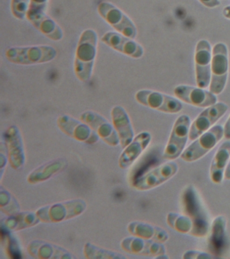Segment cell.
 I'll use <instances>...</instances> for the list:
<instances>
[{"label":"cell","mask_w":230,"mask_h":259,"mask_svg":"<svg viewBox=\"0 0 230 259\" xmlns=\"http://www.w3.org/2000/svg\"><path fill=\"white\" fill-rule=\"evenodd\" d=\"M98 44V34L94 30L86 29L80 35L74 66L76 76L82 82H86L91 78Z\"/></svg>","instance_id":"obj_1"},{"label":"cell","mask_w":230,"mask_h":259,"mask_svg":"<svg viewBox=\"0 0 230 259\" xmlns=\"http://www.w3.org/2000/svg\"><path fill=\"white\" fill-rule=\"evenodd\" d=\"M57 52L53 47L36 46L13 47L6 52L7 60L18 65H35L44 64L54 60Z\"/></svg>","instance_id":"obj_2"},{"label":"cell","mask_w":230,"mask_h":259,"mask_svg":"<svg viewBox=\"0 0 230 259\" xmlns=\"http://www.w3.org/2000/svg\"><path fill=\"white\" fill-rule=\"evenodd\" d=\"M98 12L101 17L119 33L133 39L136 37L137 30L134 22L114 4L108 2H101Z\"/></svg>","instance_id":"obj_3"},{"label":"cell","mask_w":230,"mask_h":259,"mask_svg":"<svg viewBox=\"0 0 230 259\" xmlns=\"http://www.w3.org/2000/svg\"><path fill=\"white\" fill-rule=\"evenodd\" d=\"M224 136V128L221 125H215L195 140L181 153L185 161H197L211 151Z\"/></svg>","instance_id":"obj_4"},{"label":"cell","mask_w":230,"mask_h":259,"mask_svg":"<svg viewBox=\"0 0 230 259\" xmlns=\"http://www.w3.org/2000/svg\"><path fill=\"white\" fill-rule=\"evenodd\" d=\"M228 53L227 46L219 42L214 46L211 60V80L209 91L220 94L225 88L227 78Z\"/></svg>","instance_id":"obj_5"},{"label":"cell","mask_w":230,"mask_h":259,"mask_svg":"<svg viewBox=\"0 0 230 259\" xmlns=\"http://www.w3.org/2000/svg\"><path fill=\"white\" fill-rule=\"evenodd\" d=\"M191 129V119L187 115L179 116L175 121L168 143L165 148L163 158L174 160L181 156L187 145Z\"/></svg>","instance_id":"obj_6"},{"label":"cell","mask_w":230,"mask_h":259,"mask_svg":"<svg viewBox=\"0 0 230 259\" xmlns=\"http://www.w3.org/2000/svg\"><path fill=\"white\" fill-rule=\"evenodd\" d=\"M136 99L141 104L164 113H178L182 109V104L177 99L150 90H141L136 93Z\"/></svg>","instance_id":"obj_7"},{"label":"cell","mask_w":230,"mask_h":259,"mask_svg":"<svg viewBox=\"0 0 230 259\" xmlns=\"http://www.w3.org/2000/svg\"><path fill=\"white\" fill-rule=\"evenodd\" d=\"M228 106L225 103H217L205 109L193 121L190 129L189 139L195 141L218 120L227 111Z\"/></svg>","instance_id":"obj_8"},{"label":"cell","mask_w":230,"mask_h":259,"mask_svg":"<svg viewBox=\"0 0 230 259\" xmlns=\"http://www.w3.org/2000/svg\"><path fill=\"white\" fill-rule=\"evenodd\" d=\"M196 79L200 88L205 89L211 82V48L207 40H201L195 52Z\"/></svg>","instance_id":"obj_9"},{"label":"cell","mask_w":230,"mask_h":259,"mask_svg":"<svg viewBox=\"0 0 230 259\" xmlns=\"http://www.w3.org/2000/svg\"><path fill=\"white\" fill-rule=\"evenodd\" d=\"M102 41L113 50L130 58L139 59L144 54V50L140 44L119 32H106L102 36Z\"/></svg>","instance_id":"obj_10"},{"label":"cell","mask_w":230,"mask_h":259,"mask_svg":"<svg viewBox=\"0 0 230 259\" xmlns=\"http://www.w3.org/2000/svg\"><path fill=\"white\" fill-rule=\"evenodd\" d=\"M174 94L181 101L199 107H209L217 103V97L211 91L202 88L179 85L174 89Z\"/></svg>","instance_id":"obj_11"},{"label":"cell","mask_w":230,"mask_h":259,"mask_svg":"<svg viewBox=\"0 0 230 259\" xmlns=\"http://www.w3.org/2000/svg\"><path fill=\"white\" fill-rule=\"evenodd\" d=\"M178 171V165L173 162L163 164L139 180L138 187L146 190L156 187L172 178Z\"/></svg>","instance_id":"obj_12"},{"label":"cell","mask_w":230,"mask_h":259,"mask_svg":"<svg viewBox=\"0 0 230 259\" xmlns=\"http://www.w3.org/2000/svg\"><path fill=\"white\" fill-rule=\"evenodd\" d=\"M230 159V141L221 144L212 161L210 168L211 181L216 184H221L227 163Z\"/></svg>","instance_id":"obj_13"},{"label":"cell","mask_w":230,"mask_h":259,"mask_svg":"<svg viewBox=\"0 0 230 259\" xmlns=\"http://www.w3.org/2000/svg\"><path fill=\"white\" fill-rule=\"evenodd\" d=\"M167 223L171 228L181 234L191 232L194 226L191 218L175 212H169L167 214Z\"/></svg>","instance_id":"obj_14"},{"label":"cell","mask_w":230,"mask_h":259,"mask_svg":"<svg viewBox=\"0 0 230 259\" xmlns=\"http://www.w3.org/2000/svg\"><path fill=\"white\" fill-rule=\"evenodd\" d=\"M31 0H11V12L16 18L23 20L27 16Z\"/></svg>","instance_id":"obj_15"},{"label":"cell","mask_w":230,"mask_h":259,"mask_svg":"<svg viewBox=\"0 0 230 259\" xmlns=\"http://www.w3.org/2000/svg\"><path fill=\"white\" fill-rule=\"evenodd\" d=\"M225 228V220L223 216H219L215 219L212 227L213 240L215 243L221 242L223 240Z\"/></svg>","instance_id":"obj_16"},{"label":"cell","mask_w":230,"mask_h":259,"mask_svg":"<svg viewBox=\"0 0 230 259\" xmlns=\"http://www.w3.org/2000/svg\"><path fill=\"white\" fill-rule=\"evenodd\" d=\"M48 0H31L26 18L46 14Z\"/></svg>","instance_id":"obj_17"},{"label":"cell","mask_w":230,"mask_h":259,"mask_svg":"<svg viewBox=\"0 0 230 259\" xmlns=\"http://www.w3.org/2000/svg\"><path fill=\"white\" fill-rule=\"evenodd\" d=\"M213 258H215V256H212L208 253L197 250L187 251L183 255V258L185 259H209Z\"/></svg>","instance_id":"obj_18"},{"label":"cell","mask_w":230,"mask_h":259,"mask_svg":"<svg viewBox=\"0 0 230 259\" xmlns=\"http://www.w3.org/2000/svg\"><path fill=\"white\" fill-rule=\"evenodd\" d=\"M199 2L208 8H215L220 5L219 0H199Z\"/></svg>","instance_id":"obj_19"},{"label":"cell","mask_w":230,"mask_h":259,"mask_svg":"<svg viewBox=\"0 0 230 259\" xmlns=\"http://www.w3.org/2000/svg\"><path fill=\"white\" fill-rule=\"evenodd\" d=\"M224 137L225 139L230 140V116L224 126Z\"/></svg>","instance_id":"obj_20"},{"label":"cell","mask_w":230,"mask_h":259,"mask_svg":"<svg viewBox=\"0 0 230 259\" xmlns=\"http://www.w3.org/2000/svg\"><path fill=\"white\" fill-rule=\"evenodd\" d=\"M224 178L226 180H230V159L229 162H228L227 167H226Z\"/></svg>","instance_id":"obj_21"},{"label":"cell","mask_w":230,"mask_h":259,"mask_svg":"<svg viewBox=\"0 0 230 259\" xmlns=\"http://www.w3.org/2000/svg\"><path fill=\"white\" fill-rule=\"evenodd\" d=\"M224 17L230 20V6H226L223 10Z\"/></svg>","instance_id":"obj_22"}]
</instances>
